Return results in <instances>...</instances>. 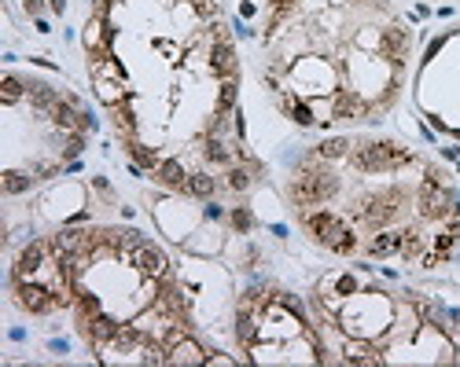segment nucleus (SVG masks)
Returning a JSON list of instances; mask_svg holds the SVG:
<instances>
[{
  "instance_id": "1",
  "label": "nucleus",
  "mask_w": 460,
  "mask_h": 367,
  "mask_svg": "<svg viewBox=\"0 0 460 367\" xmlns=\"http://www.w3.org/2000/svg\"><path fill=\"white\" fill-rule=\"evenodd\" d=\"M151 177H155L162 188H170V191H184V195H188V177H191V173H188V165H184L181 158H162L159 169H155Z\"/></svg>"
},
{
  "instance_id": "2",
  "label": "nucleus",
  "mask_w": 460,
  "mask_h": 367,
  "mask_svg": "<svg viewBox=\"0 0 460 367\" xmlns=\"http://www.w3.org/2000/svg\"><path fill=\"white\" fill-rule=\"evenodd\" d=\"M166 364H207V349H203L191 334H184L166 349Z\"/></svg>"
},
{
  "instance_id": "3",
  "label": "nucleus",
  "mask_w": 460,
  "mask_h": 367,
  "mask_svg": "<svg viewBox=\"0 0 460 367\" xmlns=\"http://www.w3.org/2000/svg\"><path fill=\"white\" fill-rule=\"evenodd\" d=\"M217 191V180L210 173H191L188 177V195H196V199H210Z\"/></svg>"
},
{
  "instance_id": "4",
  "label": "nucleus",
  "mask_w": 460,
  "mask_h": 367,
  "mask_svg": "<svg viewBox=\"0 0 460 367\" xmlns=\"http://www.w3.org/2000/svg\"><path fill=\"white\" fill-rule=\"evenodd\" d=\"M33 180H37V177H26V173H15V169H8V173H4V195H22V191H30Z\"/></svg>"
},
{
  "instance_id": "5",
  "label": "nucleus",
  "mask_w": 460,
  "mask_h": 367,
  "mask_svg": "<svg viewBox=\"0 0 460 367\" xmlns=\"http://www.w3.org/2000/svg\"><path fill=\"white\" fill-rule=\"evenodd\" d=\"M228 188H232V191H247L251 188V169H244V165L228 169Z\"/></svg>"
},
{
  "instance_id": "6",
  "label": "nucleus",
  "mask_w": 460,
  "mask_h": 367,
  "mask_svg": "<svg viewBox=\"0 0 460 367\" xmlns=\"http://www.w3.org/2000/svg\"><path fill=\"white\" fill-rule=\"evenodd\" d=\"M232 225H236V228H244V231H247V228H251V217L244 213V209H239V213H232Z\"/></svg>"
}]
</instances>
